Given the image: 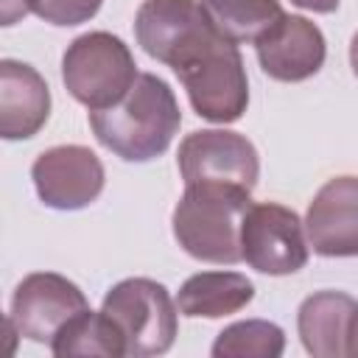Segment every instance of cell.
<instances>
[{
    "mask_svg": "<svg viewBox=\"0 0 358 358\" xmlns=\"http://www.w3.org/2000/svg\"><path fill=\"white\" fill-rule=\"evenodd\" d=\"M90 126L103 148L126 162H148L168 151L182 126L173 90L154 73H137L126 95L90 112Z\"/></svg>",
    "mask_w": 358,
    "mask_h": 358,
    "instance_id": "1",
    "label": "cell"
},
{
    "mask_svg": "<svg viewBox=\"0 0 358 358\" xmlns=\"http://www.w3.org/2000/svg\"><path fill=\"white\" fill-rule=\"evenodd\" d=\"M168 67L182 81L193 112L210 123H235L249 106V78L241 50L213 28L193 36Z\"/></svg>",
    "mask_w": 358,
    "mask_h": 358,
    "instance_id": "2",
    "label": "cell"
},
{
    "mask_svg": "<svg viewBox=\"0 0 358 358\" xmlns=\"http://www.w3.org/2000/svg\"><path fill=\"white\" fill-rule=\"evenodd\" d=\"M252 193L224 185H185L171 224L179 246L204 263H241V221Z\"/></svg>",
    "mask_w": 358,
    "mask_h": 358,
    "instance_id": "3",
    "label": "cell"
},
{
    "mask_svg": "<svg viewBox=\"0 0 358 358\" xmlns=\"http://www.w3.org/2000/svg\"><path fill=\"white\" fill-rule=\"evenodd\" d=\"M101 313L123 338V355L148 358L173 347L179 330V310L168 288L148 277H129L115 282L101 305Z\"/></svg>",
    "mask_w": 358,
    "mask_h": 358,
    "instance_id": "4",
    "label": "cell"
},
{
    "mask_svg": "<svg viewBox=\"0 0 358 358\" xmlns=\"http://www.w3.org/2000/svg\"><path fill=\"white\" fill-rule=\"evenodd\" d=\"M134 78L137 64L129 45L109 31L76 36L62 56V81L90 112L117 103Z\"/></svg>",
    "mask_w": 358,
    "mask_h": 358,
    "instance_id": "5",
    "label": "cell"
},
{
    "mask_svg": "<svg viewBox=\"0 0 358 358\" xmlns=\"http://www.w3.org/2000/svg\"><path fill=\"white\" fill-rule=\"evenodd\" d=\"M176 162L185 185H224L252 193L260 176L257 148L227 129L190 131L179 143Z\"/></svg>",
    "mask_w": 358,
    "mask_h": 358,
    "instance_id": "6",
    "label": "cell"
},
{
    "mask_svg": "<svg viewBox=\"0 0 358 358\" xmlns=\"http://www.w3.org/2000/svg\"><path fill=\"white\" fill-rule=\"evenodd\" d=\"M308 238L291 207L263 201L249 204L241 221V260L260 274L282 277L308 263Z\"/></svg>",
    "mask_w": 358,
    "mask_h": 358,
    "instance_id": "7",
    "label": "cell"
},
{
    "mask_svg": "<svg viewBox=\"0 0 358 358\" xmlns=\"http://www.w3.org/2000/svg\"><path fill=\"white\" fill-rule=\"evenodd\" d=\"M90 308L84 291L53 271H36L22 277L11 296V322L22 338L50 344L53 336L78 313Z\"/></svg>",
    "mask_w": 358,
    "mask_h": 358,
    "instance_id": "8",
    "label": "cell"
},
{
    "mask_svg": "<svg viewBox=\"0 0 358 358\" xmlns=\"http://www.w3.org/2000/svg\"><path fill=\"white\" fill-rule=\"evenodd\" d=\"M36 196L53 210L90 207L103 190V165L87 145H53L31 165Z\"/></svg>",
    "mask_w": 358,
    "mask_h": 358,
    "instance_id": "9",
    "label": "cell"
},
{
    "mask_svg": "<svg viewBox=\"0 0 358 358\" xmlns=\"http://www.w3.org/2000/svg\"><path fill=\"white\" fill-rule=\"evenodd\" d=\"M255 53L263 73L274 81H305L324 64V34L308 17L282 14L255 39Z\"/></svg>",
    "mask_w": 358,
    "mask_h": 358,
    "instance_id": "10",
    "label": "cell"
},
{
    "mask_svg": "<svg viewBox=\"0 0 358 358\" xmlns=\"http://www.w3.org/2000/svg\"><path fill=\"white\" fill-rule=\"evenodd\" d=\"M305 238L322 257H352L358 252V182L336 176L319 187L305 215Z\"/></svg>",
    "mask_w": 358,
    "mask_h": 358,
    "instance_id": "11",
    "label": "cell"
},
{
    "mask_svg": "<svg viewBox=\"0 0 358 358\" xmlns=\"http://www.w3.org/2000/svg\"><path fill=\"white\" fill-rule=\"evenodd\" d=\"M50 117V90L36 67L0 59V140H28Z\"/></svg>",
    "mask_w": 358,
    "mask_h": 358,
    "instance_id": "12",
    "label": "cell"
},
{
    "mask_svg": "<svg viewBox=\"0 0 358 358\" xmlns=\"http://www.w3.org/2000/svg\"><path fill=\"white\" fill-rule=\"evenodd\" d=\"M358 305L350 294L319 291L310 294L296 313V327L305 350L316 358H344L355 352Z\"/></svg>",
    "mask_w": 358,
    "mask_h": 358,
    "instance_id": "13",
    "label": "cell"
},
{
    "mask_svg": "<svg viewBox=\"0 0 358 358\" xmlns=\"http://www.w3.org/2000/svg\"><path fill=\"white\" fill-rule=\"evenodd\" d=\"M204 28H210V22L196 0H143L134 17L137 45L162 64Z\"/></svg>",
    "mask_w": 358,
    "mask_h": 358,
    "instance_id": "14",
    "label": "cell"
},
{
    "mask_svg": "<svg viewBox=\"0 0 358 358\" xmlns=\"http://www.w3.org/2000/svg\"><path fill=\"white\" fill-rule=\"evenodd\" d=\"M255 299V285L241 271H199L176 294V310L190 319H221L243 310Z\"/></svg>",
    "mask_w": 358,
    "mask_h": 358,
    "instance_id": "15",
    "label": "cell"
},
{
    "mask_svg": "<svg viewBox=\"0 0 358 358\" xmlns=\"http://www.w3.org/2000/svg\"><path fill=\"white\" fill-rule=\"evenodd\" d=\"M199 8L210 28L232 45L255 42L285 14L280 0H199Z\"/></svg>",
    "mask_w": 358,
    "mask_h": 358,
    "instance_id": "16",
    "label": "cell"
},
{
    "mask_svg": "<svg viewBox=\"0 0 358 358\" xmlns=\"http://www.w3.org/2000/svg\"><path fill=\"white\" fill-rule=\"evenodd\" d=\"M50 350L56 358L70 355H101V358H117L123 355V338L115 330V324L98 310H84L76 319H70L50 341Z\"/></svg>",
    "mask_w": 358,
    "mask_h": 358,
    "instance_id": "17",
    "label": "cell"
},
{
    "mask_svg": "<svg viewBox=\"0 0 358 358\" xmlns=\"http://www.w3.org/2000/svg\"><path fill=\"white\" fill-rule=\"evenodd\" d=\"M285 350V333L266 319H246L224 327L213 341L215 358H277Z\"/></svg>",
    "mask_w": 358,
    "mask_h": 358,
    "instance_id": "18",
    "label": "cell"
},
{
    "mask_svg": "<svg viewBox=\"0 0 358 358\" xmlns=\"http://www.w3.org/2000/svg\"><path fill=\"white\" fill-rule=\"evenodd\" d=\"M103 0H28V8L50 25H81L98 14Z\"/></svg>",
    "mask_w": 358,
    "mask_h": 358,
    "instance_id": "19",
    "label": "cell"
},
{
    "mask_svg": "<svg viewBox=\"0 0 358 358\" xmlns=\"http://www.w3.org/2000/svg\"><path fill=\"white\" fill-rule=\"evenodd\" d=\"M20 347V333H17V324L0 310V358H8L14 355Z\"/></svg>",
    "mask_w": 358,
    "mask_h": 358,
    "instance_id": "20",
    "label": "cell"
},
{
    "mask_svg": "<svg viewBox=\"0 0 358 358\" xmlns=\"http://www.w3.org/2000/svg\"><path fill=\"white\" fill-rule=\"evenodd\" d=\"M28 11V0H0V28L17 25Z\"/></svg>",
    "mask_w": 358,
    "mask_h": 358,
    "instance_id": "21",
    "label": "cell"
},
{
    "mask_svg": "<svg viewBox=\"0 0 358 358\" xmlns=\"http://www.w3.org/2000/svg\"><path fill=\"white\" fill-rule=\"evenodd\" d=\"M294 6H299V8H308V11H316V14H330V11H336L338 8V3L341 0H291Z\"/></svg>",
    "mask_w": 358,
    "mask_h": 358,
    "instance_id": "22",
    "label": "cell"
}]
</instances>
